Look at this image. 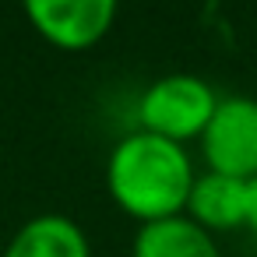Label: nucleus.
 I'll return each instance as SVG.
<instances>
[{
  "label": "nucleus",
  "mask_w": 257,
  "mask_h": 257,
  "mask_svg": "<svg viewBox=\"0 0 257 257\" xmlns=\"http://www.w3.org/2000/svg\"><path fill=\"white\" fill-rule=\"evenodd\" d=\"M246 183L250 180H236V176H222V173L204 169L194 176L183 215L211 236L246 229Z\"/></svg>",
  "instance_id": "5"
},
{
  "label": "nucleus",
  "mask_w": 257,
  "mask_h": 257,
  "mask_svg": "<svg viewBox=\"0 0 257 257\" xmlns=\"http://www.w3.org/2000/svg\"><path fill=\"white\" fill-rule=\"evenodd\" d=\"M218 106V92L197 74H162L138 99V131L187 145L197 141Z\"/></svg>",
  "instance_id": "2"
},
{
  "label": "nucleus",
  "mask_w": 257,
  "mask_h": 257,
  "mask_svg": "<svg viewBox=\"0 0 257 257\" xmlns=\"http://www.w3.org/2000/svg\"><path fill=\"white\" fill-rule=\"evenodd\" d=\"M131 257H222L218 239L194 225L187 215H173L162 222L138 225Z\"/></svg>",
  "instance_id": "7"
},
{
  "label": "nucleus",
  "mask_w": 257,
  "mask_h": 257,
  "mask_svg": "<svg viewBox=\"0 0 257 257\" xmlns=\"http://www.w3.org/2000/svg\"><path fill=\"white\" fill-rule=\"evenodd\" d=\"M246 229L257 236V176L246 183Z\"/></svg>",
  "instance_id": "8"
},
{
  "label": "nucleus",
  "mask_w": 257,
  "mask_h": 257,
  "mask_svg": "<svg viewBox=\"0 0 257 257\" xmlns=\"http://www.w3.org/2000/svg\"><path fill=\"white\" fill-rule=\"evenodd\" d=\"M0 257H92V243L71 215L43 211L11 232Z\"/></svg>",
  "instance_id": "6"
},
{
  "label": "nucleus",
  "mask_w": 257,
  "mask_h": 257,
  "mask_svg": "<svg viewBox=\"0 0 257 257\" xmlns=\"http://www.w3.org/2000/svg\"><path fill=\"white\" fill-rule=\"evenodd\" d=\"M194 176L197 169L187 145L138 127L123 134L106 159V190L113 204L141 225L183 215Z\"/></svg>",
  "instance_id": "1"
},
{
  "label": "nucleus",
  "mask_w": 257,
  "mask_h": 257,
  "mask_svg": "<svg viewBox=\"0 0 257 257\" xmlns=\"http://www.w3.org/2000/svg\"><path fill=\"white\" fill-rule=\"evenodd\" d=\"M25 18L50 46L81 53L109 36L116 4L113 0H29Z\"/></svg>",
  "instance_id": "4"
},
{
  "label": "nucleus",
  "mask_w": 257,
  "mask_h": 257,
  "mask_svg": "<svg viewBox=\"0 0 257 257\" xmlns=\"http://www.w3.org/2000/svg\"><path fill=\"white\" fill-rule=\"evenodd\" d=\"M208 173L253 180L257 176V99L218 95V106L197 138Z\"/></svg>",
  "instance_id": "3"
}]
</instances>
